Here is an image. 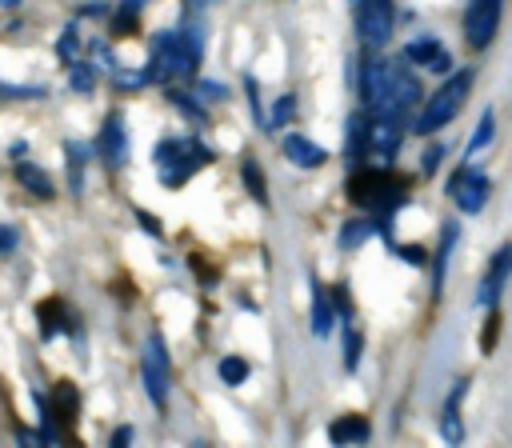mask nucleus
<instances>
[{"label":"nucleus","mask_w":512,"mask_h":448,"mask_svg":"<svg viewBox=\"0 0 512 448\" xmlns=\"http://www.w3.org/2000/svg\"><path fill=\"white\" fill-rule=\"evenodd\" d=\"M360 96L368 112L400 124L420 100V80L408 60H368L360 72Z\"/></svg>","instance_id":"1"},{"label":"nucleus","mask_w":512,"mask_h":448,"mask_svg":"<svg viewBox=\"0 0 512 448\" xmlns=\"http://www.w3.org/2000/svg\"><path fill=\"white\" fill-rule=\"evenodd\" d=\"M404 192H408V180L396 176L388 164L360 168V172L348 180V200H356V204H364V208H376V212H388V208L404 204Z\"/></svg>","instance_id":"2"},{"label":"nucleus","mask_w":512,"mask_h":448,"mask_svg":"<svg viewBox=\"0 0 512 448\" xmlns=\"http://www.w3.org/2000/svg\"><path fill=\"white\" fill-rule=\"evenodd\" d=\"M468 92H472V68H460V72H448V80L432 92V100H424V108H420V116H416V132H440L460 108H464V100H468Z\"/></svg>","instance_id":"3"},{"label":"nucleus","mask_w":512,"mask_h":448,"mask_svg":"<svg viewBox=\"0 0 512 448\" xmlns=\"http://www.w3.org/2000/svg\"><path fill=\"white\" fill-rule=\"evenodd\" d=\"M152 160H156V172L168 188H180L200 164L212 160V152L200 144V140H160L152 148Z\"/></svg>","instance_id":"4"},{"label":"nucleus","mask_w":512,"mask_h":448,"mask_svg":"<svg viewBox=\"0 0 512 448\" xmlns=\"http://www.w3.org/2000/svg\"><path fill=\"white\" fill-rule=\"evenodd\" d=\"M192 64H196V60H192L184 36L172 32V28H164V32L152 36V60H148L144 80H160V84H168V80H188V76H192Z\"/></svg>","instance_id":"5"},{"label":"nucleus","mask_w":512,"mask_h":448,"mask_svg":"<svg viewBox=\"0 0 512 448\" xmlns=\"http://www.w3.org/2000/svg\"><path fill=\"white\" fill-rule=\"evenodd\" d=\"M356 12V36L368 52H380L392 36V0H348Z\"/></svg>","instance_id":"6"},{"label":"nucleus","mask_w":512,"mask_h":448,"mask_svg":"<svg viewBox=\"0 0 512 448\" xmlns=\"http://www.w3.org/2000/svg\"><path fill=\"white\" fill-rule=\"evenodd\" d=\"M448 196H452V204H456L464 216H476V212L488 204V196H492V180H488L480 168L460 164V168L448 176Z\"/></svg>","instance_id":"7"},{"label":"nucleus","mask_w":512,"mask_h":448,"mask_svg":"<svg viewBox=\"0 0 512 448\" xmlns=\"http://www.w3.org/2000/svg\"><path fill=\"white\" fill-rule=\"evenodd\" d=\"M140 376H144V392L152 400V408H168V352L160 332H152L144 340V356H140Z\"/></svg>","instance_id":"8"},{"label":"nucleus","mask_w":512,"mask_h":448,"mask_svg":"<svg viewBox=\"0 0 512 448\" xmlns=\"http://www.w3.org/2000/svg\"><path fill=\"white\" fill-rule=\"evenodd\" d=\"M500 16H504V0H472L464 12V36L472 48H488L500 32Z\"/></svg>","instance_id":"9"},{"label":"nucleus","mask_w":512,"mask_h":448,"mask_svg":"<svg viewBox=\"0 0 512 448\" xmlns=\"http://www.w3.org/2000/svg\"><path fill=\"white\" fill-rule=\"evenodd\" d=\"M96 152L104 156L108 168H124V164H128V128H124V116H120V112H108V116H104Z\"/></svg>","instance_id":"10"},{"label":"nucleus","mask_w":512,"mask_h":448,"mask_svg":"<svg viewBox=\"0 0 512 448\" xmlns=\"http://www.w3.org/2000/svg\"><path fill=\"white\" fill-rule=\"evenodd\" d=\"M396 148H400V124H396V120H380V116H376V120L368 124V132H364V160H368V156H376V160L392 164Z\"/></svg>","instance_id":"11"},{"label":"nucleus","mask_w":512,"mask_h":448,"mask_svg":"<svg viewBox=\"0 0 512 448\" xmlns=\"http://www.w3.org/2000/svg\"><path fill=\"white\" fill-rule=\"evenodd\" d=\"M508 268H512V248L504 244V248L492 256V268H488V276H484V284H480V292H476V308H496V300H500V292H504V284H508Z\"/></svg>","instance_id":"12"},{"label":"nucleus","mask_w":512,"mask_h":448,"mask_svg":"<svg viewBox=\"0 0 512 448\" xmlns=\"http://www.w3.org/2000/svg\"><path fill=\"white\" fill-rule=\"evenodd\" d=\"M280 148H284V156H288L296 168H320V164H328V152H324L320 144H312L308 136H300V132H288V136L280 140Z\"/></svg>","instance_id":"13"},{"label":"nucleus","mask_w":512,"mask_h":448,"mask_svg":"<svg viewBox=\"0 0 512 448\" xmlns=\"http://www.w3.org/2000/svg\"><path fill=\"white\" fill-rule=\"evenodd\" d=\"M336 332V308H332V296L320 280H312V336L316 340H328Z\"/></svg>","instance_id":"14"},{"label":"nucleus","mask_w":512,"mask_h":448,"mask_svg":"<svg viewBox=\"0 0 512 448\" xmlns=\"http://www.w3.org/2000/svg\"><path fill=\"white\" fill-rule=\"evenodd\" d=\"M456 240H460V228H456V224H444V232H440V248H436V260H432V296L444 292V276H448V260H452Z\"/></svg>","instance_id":"15"},{"label":"nucleus","mask_w":512,"mask_h":448,"mask_svg":"<svg viewBox=\"0 0 512 448\" xmlns=\"http://www.w3.org/2000/svg\"><path fill=\"white\" fill-rule=\"evenodd\" d=\"M16 180H20L28 192H36L40 200H52V196H56L52 176H48L40 164H32V160H20V164H16Z\"/></svg>","instance_id":"16"},{"label":"nucleus","mask_w":512,"mask_h":448,"mask_svg":"<svg viewBox=\"0 0 512 448\" xmlns=\"http://www.w3.org/2000/svg\"><path fill=\"white\" fill-rule=\"evenodd\" d=\"M464 380L452 388V396H448V404H444V416H440V436L448 440V444H460L464 440V428H460V400H464Z\"/></svg>","instance_id":"17"},{"label":"nucleus","mask_w":512,"mask_h":448,"mask_svg":"<svg viewBox=\"0 0 512 448\" xmlns=\"http://www.w3.org/2000/svg\"><path fill=\"white\" fill-rule=\"evenodd\" d=\"M368 436H372V428H368L364 416H340V420H332V428H328V440H332V444H364Z\"/></svg>","instance_id":"18"},{"label":"nucleus","mask_w":512,"mask_h":448,"mask_svg":"<svg viewBox=\"0 0 512 448\" xmlns=\"http://www.w3.org/2000/svg\"><path fill=\"white\" fill-rule=\"evenodd\" d=\"M52 404H56V416H52V420L72 424V420L80 416V392H76V384L60 380V384H56V392H52Z\"/></svg>","instance_id":"19"},{"label":"nucleus","mask_w":512,"mask_h":448,"mask_svg":"<svg viewBox=\"0 0 512 448\" xmlns=\"http://www.w3.org/2000/svg\"><path fill=\"white\" fill-rule=\"evenodd\" d=\"M364 132H368V116H364V112L348 116V140H344L348 164H364Z\"/></svg>","instance_id":"20"},{"label":"nucleus","mask_w":512,"mask_h":448,"mask_svg":"<svg viewBox=\"0 0 512 448\" xmlns=\"http://www.w3.org/2000/svg\"><path fill=\"white\" fill-rule=\"evenodd\" d=\"M492 132H496V112L484 108V112H480V124H476V132H472V140H468V148H464V160H472L480 148H488V144H492Z\"/></svg>","instance_id":"21"},{"label":"nucleus","mask_w":512,"mask_h":448,"mask_svg":"<svg viewBox=\"0 0 512 448\" xmlns=\"http://www.w3.org/2000/svg\"><path fill=\"white\" fill-rule=\"evenodd\" d=\"M436 52H440V40H436V36H416V40H408V44H404V60H408V64H416V68H424Z\"/></svg>","instance_id":"22"},{"label":"nucleus","mask_w":512,"mask_h":448,"mask_svg":"<svg viewBox=\"0 0 512 448\" xmlns=\"http://www.w3.org/2000/svg\"><path fill=\"white\" fill-rule=\"evenodd\" d=\"M380 228L372 224V220H348L344 224V232H340V248H360L364 240H372Z\"/></svg>","instance_id":"23"},{"label":"nucleus","mask_w":512,"mask_h":448,"mask_svg":"<svg viewBox=\"0 0 512 448\" xmlns=\"http://www.w3.org/2000/svg\"><path fill=\"white\" fill-rule=\"evenodd\" d=\"M240 176H244V188L256 196V204H268V184H264V172L256 168V160H244L240 164Z\"/></svg>","instance_id":"24"},{"label":"nucleus","mask_w":512,"mask_h":448,"mask_svg":"<svg viewBox=\"0 0 512 448\" xmlns=\"http://www.w3.org/2000/svg\"><path fill=\"white\" fill-rule=\"evenodd\" d=\"M220 380H224V384H244V380H248V360L224 356V360H220Z\"/></svg>","instance_id":"25"},{"label":"nucleus","mask_w":512,"mask_h":448,"mask_svg":"<svg viewBox=\"0 0 512 448\" xmlns=\"http://www.w3.org/2000/svg\"><path fill=\"white\" fill-rule=\"evenodd\" d=\"M360 344H364V340H360V332L348 324V328H344V368H348V372H356V368H360Z\"/></svg>","instance_id":"26"},{"label":"nucleus","mask_w":512,"mask_h":448,"mask_svg":"<svg viewBox=\"0 0 512 448\" xmlns=\"http://www.w3.org/2000/svg\"><path fill=\"white\" fill-rule=\"evenodd\" d=\"M168 100H172V104H176V108H180L184 116H192L196 124H208V112H204V108L196 104V96H188V92H172Z\"/></svg>","instance_id":"27"},{"label":"nucleus","mask_w":512,"mask_h":448,"mask_svg":"<svg viewBox=\"0 0 512 448\" xmlns=\"http://www.w3.org/2000/svg\"><path fill=\"white\" fill-rule=\"evenodd\" d=\"M244 92H248V108H252V120H256L260 128H268V116H264V104H260V88H256V80H252V76H244Z\"/></svg>","instance_id":"28"},{"label":"nucleus","mask_w":512,"mask_h":448,"mask_svg":"<svg viewBox=\"0 0 512 448\" xmlns=\"http://www.w3.org/2000/svg\"><path fill=\"white\" fill-rule=\"evenodd\" d=\"M292 116H296V96H292V92H284V96L276 100V112L268 116V128H280V124H284V120H292Z\"/></svg>","instance_id":"29"},{"label":"nucleus","mask_w":512,"mask_h":448,"mask_svg":"<svg viewBox=\"0 0 512 448\" xmlns=\"http://www.w3.org/2000/svg\"><path fill=\"white\" fill-rule=\"evenodd\" d=\"M92 84H96V68H92V64H72V88L88 92Z\"/></svg>","instance_id":"30"},{"label":"nucleus","mask_w":512,"mask_h":448,"mask_svg":"<svg viewBox=\"0 0 512 448\" xmlns=\"http://www.w3.org/2000/svg\"><path fill=\"white\" fill-rule=\"evenodd\" d=\"M396 256H404V264H416V268L428 260V252L420 244H404V248H396Z\"/></svg>","instance_id":"31"},{"label":"nucleus","mask_w":512,"mask_h":448,"mask_svg":"<svg viewBox=\"0 0 512 448\" xmlns=\"http://www.w3.org/2000/svg\"><path fill=\"white\" fill-rule=\"evenodd\" d=\"M56 52H60V56H68V60L76 56V28H64V36L56 40Z\"/></svg>","instance_id":"32"},{"label":"nucleus","mask_w":512,"mask_h":448,"mask_svg":"<svg viewBox=\"0 0 512 448\" xmlns=\"http://www.w3.org/2000/svg\"><path fill=\"white\" fill-rule=\"evenodd\" d=\"M424 68H428V72H436V76H448V68H452V56L440 48V52H436V56H432Z\"/></svg>","instance_id":"33"},{"label":"nucleus","mask_w":512,"mask_h":448,"mask_svg":"<svg viewBox=\"0 0 512 448\" xmlns=\"http://www.w3.org/2000/svg\"><path fill=\"white\" fill-rule=\"evenodd\" d=\"M16 240H20V236H16V228H12V224H0V256H4V252H12V248H16Z\"/></svg>","instance_id":"34"},{"label":"nucleus","mask_w":512,"mask_h":448,"mask_svg":"<svg viewBox=\"0 0 512 448\" xmlns=\"http://www.w3.org/2000/svg\"><path fill=\"white\" fill-rule=\"evenodd\" d=\"M444 152H448V148H428V156H424V172H436V164L444 160Z\"/></svg>","instance_id":"35"},{"label":"nucleus","mask_w":512,"mask_h":448,"mask_svg":"<svg viewBox=\"0 0 512 448\" xmlns=\"http://www.w3.org/2000/svg\"><path fill=\"white\" fill-rule=\"evenodd\" d=\"M124 444H132V428H116L112 432V448H124Z\"/></svg>","instance_id":"36"},{"label":"nucleus","mask_w":512,"mask_h":448,"mask_svg":"<svg viewBox=\"0 0 512 448\" xmlns=\"http://www.w3.org/2000/svg\"><path fill=\"white\" fill-rule=\"evenodd\" d=\"M136 216H140V224H144V232H152V236H160V224H156V220H152L148 212H136Z\"/></svg>","instance_id":"37"},{"label":"nucleus","mask_w":512,"mask_h":448,"mask_svg":"<svg viewBox=\"0 0 512 448\" xmlns=\"http://www.w3.org/2000/svg\"><path fill=\"white\" fill-rule=\"evenodd\" d=\"M148 0H120V8H124V16H136L140 8H144Z\"/></svg>","instance_id":"38"},{"label":"nucleus","mask_w":512,"mask_h":448,"mask_svg":"<svg viewBox=\"0 0 512 448\" xmlns=\"http://www.w3.org/2000/svg\"><path fill=\"white\" fill-rule=\"evenodd\" d=\"M104 12H108V8H104L100 0H96V4H84V16H104Z\"/></svg>","instance_id":"39"},{"label":"nucleus","mask_w":512,"mask_h":448,"mask_svg":"<svg viewBox=\"0 0 512 448\" xmlns=\"http://www.w3.org/2000/svg\"><path fill=\"white\" fill-rule=\"evenodd\" d=\"M200 92H204V96H224V88H220V84H200Z\"/></svg>","instance_id":"40"}]
</instances>
